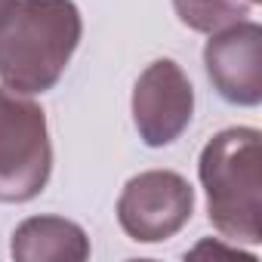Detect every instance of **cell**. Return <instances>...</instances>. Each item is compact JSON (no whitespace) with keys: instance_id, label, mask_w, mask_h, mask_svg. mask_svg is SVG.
<instances>
[{"instance_id":"1","label":"cell","mask_w":262,"mask_h":262,"mask_svg":"<svg viewBox=\"0 0 262 262\" xmlns=\"http://www.w3.org/2000/svg\"><path fill=\"white\" fill-rule=\"evenodd\" d=\"M80 34L74 0H16L0 19V80L25 96L53 90Z\"/></svg>"},{"instance_id":"2","label":"cell","mask_w":262,"mask_h":262,"mask_svg":"<svg viewBox=\"0 0 262 262\" xmlns=\"http://www.w3.org/2000/svg\"><path fill=\"white\" fill-rule=\"evenodd\" d=\"M201 185L207 191L210 222L219 234L244 244L262 241V173L259 133L253 126H231L207 142L201 151Z\"/></svg>"},{"instance_id":"3","label":"cell","mask_w":262,"mask_h":262,"mask_svg":"<svg viewBox=\"0 0 262 262\" xmlns=\"http://www.w3.org/2000/svg\"><path fill=\"white\" fill-rule=\"evenodd\" d=\"M53 170L47 114L25 93L0 86V201L25 204L37 198Z\"/></svg>"},{"instance_id":"4","label":"cell","mask_w":262,"mask_h":262,"mask_svg":"<svg viewBox=\"0 0 262 262\" xmlns=\"http://www.w3.org/2000/svg\"><path fill=\"white\" fill-rule=\"evenodd\" d=\"M191 210L194 191L179 173L148 170L123 185L117 201V222L133 241L158 244L173 237L191 219Z\"/></svg>"},{"instance_id":"5","label":"cell","mask_w":262,"mask_h":262,"mask_svg":"<svg viewBox=\"0 0 262 262\" xmlns=\"http://www.w3.org/2000/svg\"><path fill=\"white\" fill-rule=\"evenodd\" d=\"M194 90L173 59L151 62L133 90V123L148 148L176 142L191 123Z\"/></svg>"},{"instance_id":"6","label":"cell","mask_w":262,"mask_h":262,"mask_svg":"<svg viewBox=\"0 0 262 262\" xmlns=\"http://www.w3.org/2000/svg\"><path fill=\"white\" fill-rule=\"evenodd\" d=\"M207 77L216 93L231 105H259L262 99V28L256 22H237L204 50Z\"/></svg>"},{"instance_id":"7","label":"cell","mask_w":262,"mask_h":262,"mask_svg":"<svg viewBox=\"0 0 262 262\" xmlns=\"http://www.w3.org/2000/svg\"><path fill=\"white\" fill-rule=\"evenodd\" d=\"M13 256L22 262H47V259H86L90 241L77 222L62 216H34L25 219L13 231Z\"/></svg>"},{"instance_id":"8","label":"cell","mask_w":262,"mask_h":262,"mask_svg":"<svg viewBox=\"0 0 262 262\" xmlns=\"http://www.w3.org/2000/svg\"><path fill=\"white\" fill-rule=\"evenodd\" d=\"M173 7L182 25L207 34L237 25L250 13V4H244V0H173Z\"/></svg>"},{"instance_id":"9","label":"cell","mask_w":262,"mask_h":262,"mask_svg":"<svg viewBox=\"0 0 262 262\" xmlns=\"http://www.w3.org/2000/svg\"><path fill=\"white\" fill-rule=\"evenodd\" d=\"M13 4H16V0H0V19H4V13H7Z\"/></svg>"},{"instance_id":"10","label":"cell","mask_w":262,"mask_h":262,"mask_svg":"<svg viewBox=\"0 0 262 262\" xmlns=\"http://www.w3.org/2000/svg\"><path fill=\"white\" fill-rule=\"evenodd\" d=\"M244 4H250V7H256V4H259V0H244Z\"/></svg>"}]
</instances>
